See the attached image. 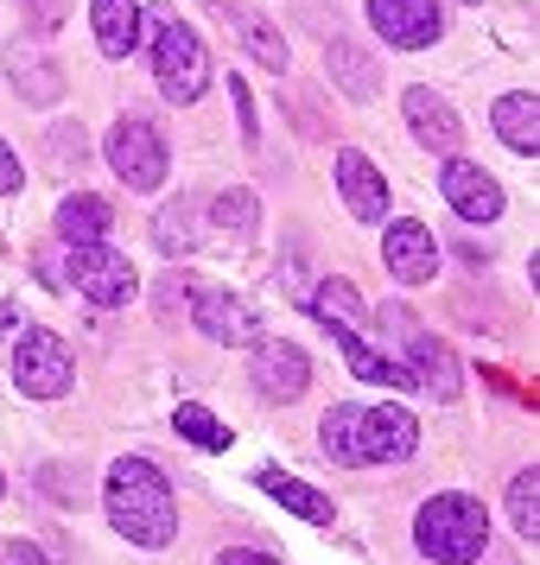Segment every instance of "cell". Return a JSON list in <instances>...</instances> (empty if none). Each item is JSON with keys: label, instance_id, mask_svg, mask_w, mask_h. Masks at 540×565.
<instances>
[{"label": "cell", "instance_id": "7a4b0ae2", "mask_svg": "<svg viewBox=\"0 0 540 565\" xmlns=\"http://www.w3.org/2000/svg\"><path fill=\"white\" fill-rule=\"evenodd\" d=\"M140 20H153V71H159L166 103H198V96L210 89V52H204V39L184 26L172 7H153V13H140Z\"/></svg>", "mask_w": 540, "mask_h": 565}, {"label": "cell", "instance_id": "d6986e66", "mask_svg": "<svg viewBox=\"0 0 540 565\" xmlns=\"http://www.w3.org/2000/svg\"><path fill=\"white\" fill-rule=\"evenodd\" d=\"M89 20H96V45H103V57H128L134 45H140V0H96Z\"/></svg>", "mask_w": 540, "mask_h": 565}, {"label": "cell", "instance_id": "d6a6232c", "mask_svg": "<svg viewBox=\"0 0 540 565\" xmlns=\"http://www.w3.org/2000/svg\"><path fill=\"white\" fill-rule=\"evenodd\" d=\"M216 565H280V559H267V553H255V546H230Z\"/></svg>", "mask_w": 540, "mask_h": 565}, {"label": "cell", "instance_id": "5bb4252c", "mask_svg": "<svg viewBox=\"0 0 540 565\" xmlns=\"http://www.w3.org/2000/svg\"><path fill=\"white\" fill-rule=\"evenodd\" d=\"M337 191H343V204H350L357 223H388V184L369 153H357V147L337 153Z\"/></svg>", "mask_w": 540, "mask_h": 565}, {"label": "cell", "instance_id": "9a60e30c", "mask_svg": "<svg viewBox=\"0 0 540 565\" xmlns=\"http://www.w3.org/2000/svg\"><path fill=\"white\" fill-rule=\"evenodd\" d=\"M401 108H407V128H413L420 147H433V153H458L464 121H458V108L445 103V96H433V89H407Z\"/></svg>", "mask_w": 540, "mask_h": 565}, {"label": "cell", "instance_id": "836d02e7", "mask_svg": "<svg viewBox=\"0 0 540 565\" xmlns=\"http://www.w3.org/2000/svg\"><path fill=\"white\" fill-rule=\"evenodd\" d=\"M464 7H477V0H464Z\"/></svg>", "mask_w": 540, "mask_h": 565}, {"label": "cell", "instance_id": "4dcf8cb0", "mask_svg": "<svg viewBox=\"0 0 540 565\" xmlns=\"http://www.w3.org/2000/svg\"><path fill=\"white\" fill-rule=\"evenodd\" d=\"M0 565H45V553L27 540H0Z\"/></svg>", "mask_w": 540, "mask_h": 565}, {"label": "cell", "instance_id": "52a82bcc", "mask_svg": "<svg viewBox=\"0 0 540 565\" xmlns=\"http://www.w3.org/2000/svg\"><path fill=\"white\" fill-rule=\"evenodd\" d=\"M191 318H198V331H204L210 343H230V350L261 343L255 306H248V299H235V292H223V286H204V292L191 299Z\"/></svg>", "mask_w": 540, "mask_h": 565}, {"label": "cell", "instance_id": "30bf717a", "mask_svg": "<svg viewBox=\"0 0 540 565\" xmlns=\"http://www.w3.org/2000/svg\"><path fill=\"white\" fill-rule=\"evenodd\" d=\"M438 191H445V204L458 210L464 223H496L502 216V184L489 179L484 166H470V159H445Z\"/></svg>", "mask_w": 540, "mask_h": 565}, {"label": "cell", "instance_id": "9c48e42d", "mask_svg": "<svg viewBox=\"0 0 540 565\" xmlns=\"http://www.w3.org/2000/svg\"><path fill=\"white\" fill-rule=\"evenodd\" d=\"M369 26L382 32L388 45L420 52L445 32V13H438V0H369Z\"/></svg>", "mask_w": 540, "mask_h": 565}, {"label": "cell", "instance_id": "2e32d148", "mask_svg": "<svg viewBox=\"0 0 540 565\" xmlns=\"http://www.w3.org/2000/svg\"><path fill=\"white\" fill-rule=\"evenodd\" d=\"M318 445H325V458L343 463V470H362V407H350V401H337L325 419H318Z\"/></svg>", "mask_w": 540, "mask_h": 565}, {"label": "cell", "instance_id": "3957f363", "mask_svg": "<svg viewBox=\"0 0 540 565\" xmlns=\"http://www.w3.org/2000/svg\"><path fill=\"white\" fill-rule=\"evenodd\" d=\"M413 540H420V553L438 565H470L484 553L489 540V514L484 502H470V495H433L420 521H413Z\"/></svg>", "mask_w": 540, "mask_h": 565}, {"label": "cell", "instance_id": "484cf974", "mask_svg": "<svg viewBox=\"0 0 540 565\" xmlns=\"http://www.w3.org/2000/svg\"><path fill=\"white\" fill-rule=\"evenodd\" d=\"M172 426H179V438H191L198 451H230V426L216 419V413H204V407H191L184 401L179 413H172Z\"/></svg>", "mask_w": 540, "mask_h": 565}, {"label": "cell", "instance_id": "7402d4cb", "mask_svg": "<svg viewBox=\"0 0 540 565\" xmlns=\"http://www.w3.org/2000/svg\"><path fill=\"white\" fill-rule=\"evenodd\" d=\"M7 77H13V89L32 96V103H57V89H64V77H57L52 57L27 52V45H13V52H7Z\"/></svg>", "mask_w": 540, "mask_h": 565}, {"label": "cell", "instance_id": "4316f807", "mask_svg": "<svg viewBox=\"0 0 540 565\" xmlns=\"http://www.w3.org/2000/svg\"><path fill=\"white\" fill-rule=\"evenodd\" d=\"M191 242H198V230H191V204H166L153 216V248L159 255H191Z\"/></svg>", "mask_w": 540, "mask_h": 565}, {"label": "cell", "instance_id": "6da1fadb", "mask_svg": "<svg viewBox=\"0 0 540 565\" xmlns=\"http://www.w3.org/2000/svg\"><path fill=\"white\" fill-rule=\"evenodd\" d=\"M108 521L134 546H166L179 534V502H172V483L159 477V463L121 458L108 470Z\"/></svg>", "mask_w": 540, "mask_h": 565}, {"label": "cell", "instance_id": "8992f818", "mask_svg": "<svg viewBox=\"0 0 540 565\" xmlns=\"http://www.w3.org/2000/svg\"><path fill=\"white\" fill-rule=\"evenodd\" d=\"M71 286H77L83 299H96V306H128L134 292H140V274L108 242H83V248H71Z\"/></svg>", "mask_w": 540, "mask_h": 565}, {"label": "cell", "instance_id": "cb8c5ba5", "mask_svg": "<svg viewBox=\"0 0 540 565\" xmlns=\"http://www.w3.org/2000/svg\"><path fill=\"white\" fill-rule=\"evenodd\" d=\"M325 64H331V77H337V89H343V96H357V103H369V96H375V64H369L357 45H331V52H325Z\"/></svg>", "mask_w": 540, "mask_h": 565}, {"label": "cell", "instance_id": "ba28073f", "mask_svg": "<svg viewBox=\"0 0 540 565\" xmlns=\"http://www.w3.org/2000/svg\"><path fill=\"white\" fill-rule=\"evenodd\" d=\"M388 324L407 337V375H413V387H426L433 401H452V394H458V362H452V350H445L438 337L413 331L407 311H388Z\"/></svg>", "mask_w": 540, "mask_h": 565}, {"label": "cell", "instance_id": "e0dca14e", "mask_svg": "<svg viewBox=\"0 0 540 565\" xmlns=\"http://www.w3.org/2000/svg\"><path fill=\"white\" fill-rule=\"evenodd\" d=\"M108 230H115V210H108L103 198L77 191V198H64V204H57V235H64V248H83V242H108Z\"/></svg>", "mask_w": 540, "mask_h": 565}, {"label": "cell", "instance_id": "ac0fdd59", "mask_svg": "<svg viewBox=\"0 0 540 565\" xmlns=\"http://www.w3.org/2000/svg\"><path fill=\"white\" fill-rule=\"evenodd\" d=\"M311 311H318V324H325V331H362V324H369V306L357 299V286L343 280V274H325V280H318Z\"/></svg>", "mask_w": 540, "mask_h": 565}, {"label": "cell", "instance_id": "44dd1931", "mask_svg": "<svg viewBox=\"0 0 540 565\" xmlns=\"http://www.w3.org/2000/svg\"><path fill=\"white\" fill-rule=\"evenodd\" d=\"M489 121H496V134L509 140L515 153H534V147H540V103H534V96H521V89L502 96V103L489 108Z\"/></svg>", "mask_w": 540, "mask_h": 565}, {"label": "cell", "instance_id": "5b68a950", "mask_svg": "<svg viewBox=\"0 0 540 565\" xmlns=\"http://www.w3.org/2000/svg\"><path fill=\"white\" fill-rule=\"evenodd\" d=\"M108 166H115V179L128 184V191H153L166 179V140L147 115H121L115 128H108Z\"/></svg>", "mask_w": 540, "mask_h": 565}, {"label": "cell", "instance_id": "4fadbf2b", "mask_svg": "<svg viewBox=\"0 0 540 565\" xmlns=\"http://www.w3.org/2000/svg\"><path fill=\"white\" fill-rule=\"evenodd\" d=\"M420 451V419L407 407H362V458L401 463Z\"/></svg>", "mask_w": 540, "mask_h": 565}, {"label": "cell", "instance_id": "603a6c76", "mask_svg": "<svg viewBox=\"0 0 540 565\" xmlns=\"http://www.w3.org/2000/svg\"><path fill=\"white\" fill-rule=\"evenodd\" d=\"M261 489L280 502V509L306 514L311 527H331V495H318V489H306L299 477H286V470H261Z\"/></svg>", "mask_w": 540, "mask_h": 565}, {"label": "cell", "instance_id": "7c38bea8", "mask_svg": "<svg viewBox=\"0 0 540 565\" xmlns=\"http://www.w3.org/2000/svg\"><path fill=\"white\" fill-rule=\"evenodd\" d=\"M255 350V394L261 401H299L311 382V362L299 343H248Z\"/></svg>", "mask_w": 540, "mask_h": 565}, {"label": "cell", "instance_id": "d4e9b609", "mask_svg": "<svg viewBox=\"0 0 540 565\" xmlns=\"http://www.w3.org/2000/svg\"><path fill=\"white\" fill-rule=\"evenodd\" d=\"M509 521L521 540H540V477L534 470H515L509 477Z\"/></svg>", "mask_w": 540, "mask_h": 565}, {"label": "cell", "instance_id": "f1b7e54d", "mask_svg": "<svg viewBox=\"0 0 540 565\" xmlns=\"http://www.w3.org/2000/svg\"><path fill=\"white\" fill-rule=\"evenodd\" d=\"M230 96H235V115H242V140H255L261 121H255V103H248V89H242V77H230Z\"/></svg>", "mask_w": 540, "mask_h": 565}, {"label": "cell", "instance_id": "8fae6325", "mask_svg": "<svg viewBox=\"0 0 540 565\" xmlns=\"http://www.w3.org/2000/svg\"><path fill=\"white\" fill-rule=\"evenodd\" d=\"M382 260H388V274L401 286H426L438 274V242L426 223H388L382 230Z\"/></svg>", "mask_w": 540, "mask_h": 565}, {"label": "cell", "instance_id": "83f0119b", "mask_svg": "<svg viewBox=\"0 0 540 565\" xmlns=\"http://www.w3.org/2000/svg\"><path fill=\"white\" fill-rule=\"evenodd\" d=\"M210 216H216L223 230L248 235V230H255V216H261V204H255V191H223V198L210 204Z\"/></svg>", "mask_w": 540, "mask_h": 565}, {"label": "cell", "instance_id": "ffe728a7", "mask_svg": "<svg viewBox=\"0 0 540 565\" xmlns=\"http://www.w3.org/2000/svg\"><path fill=\"white\" fill-rule=\"evenodd\" d=\"M223 20L235 26V39L248 45V57H255L261 71H274V77H280V71H286V39H280V32L267 26L255 7H223Z\"/></svg>", "mask_w": 540, "mask_h": 565}, {"label": "cell", "instance_id": "e575fe53", "mask_svg": "<svg viewBox=\"0 0 540 565\" xmlns=\"http://www.w3.org/2000/svg\"><path fill=\"white\" fill-rule=\"evenodd\" d=\"M0 489H7V483H0Z\"/></svg>", "mask_w": 540, "mask_h": 565}, {"label": "cell", "instance_id": "f546056e", "mask_svg": "<svg viewBox=\"0 0 540 565\" xmlns=\"http://www.w3.org/2000/svg\"><path fill=\"white\" fill-rule=\"evenodd\" d=\"M27 20H32L39 32H52L57 20H64V0H27Z\"/></svg>", "mask_w": 540, "mask_h": 565}, {"label": "cell", "instance_id": "1f68e13d", "mask_svg": "<svg viewBox=\"0 0 540 565\" xmlns=\"http://www.w3.org/2000/svg\"><path fill=\"white\" fill-rule=\"evenodd\" d=\"M20 179H27V172H20V159H13L7 140H0V191H20Z\"/></svg>", "mask_w": 540, "mask_h": 565}, {"label": "cell", "instance_id": "277c9868", "mask_svg": "<svg viewBox=\"0 0 540 565\" xmlns=\"http://www.w3.org/2000/svg\"><path fill=\"white\" fill-rule=\"evenodd\" d=\"M71 382H77V362L64 350V337L45 331V324H32L20 337V350H13V387L27 401H57V394H71Z\"/></svg>", "mask_w": 540, "mask_h": 565}]
</instances>
